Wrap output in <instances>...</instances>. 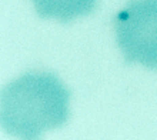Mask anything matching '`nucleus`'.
I'll list each match as a JSON object with an SVG mask.
<instances>
[{"instance_id": "f257e3e1", "label": "nucleus", "mask_w": 157, "mask_h": 140, "mask_svg": "<svg viewBox=\"0 0 157 140\" xmlns=\"http://www.w3.org/2000/svg\"><path fill=\"white\" fill-rule=\"evenodd\" d=\"M70 90L50 72H29L2 91L0 119L9 134L36 139L69 119Z\"/></svg>"}, {"instance_id": "f03ea898", "label": "nucleus", "mask_w": 157, "mask_h": 140, "mask_svg": "<svg viewBox=\"0 0 157 140\" xmlns=\"http://www.w3.org/2000/svg\"><path fill=\"white\" fill-rule=\"evenodd\" d=\"M114 30L124 62L157 69V0H130L114 17Z\"/></svg>"}, {"instance_id": "7ed1b4c3", "label": "nucleus", "mask_w": 157, "mask_h": 140, "mask_svg": "<svg viewBox=\"0 0 157 140\" xmlns=\"http://www.w3.org/2000/svg\"><path fill=\"white\" fill-rule=\"evenodd\" d=\"M34 9L43 19H56L67 23L82 16L90 14L96 9L97 0H32Z\"/></svg>"}]
</instances>
